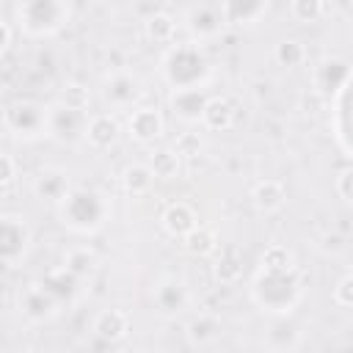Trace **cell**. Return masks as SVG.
I'll return each instance as SVG.
<instances>
[{"label":"cell","mask_w":353,"mask_h":353,"mask_svg":"<svg viewBox=\"0 0 353 353\" xmlns=\"http://www.w3.org/2000/svg\"><path fill=\"white\" fill-rule=\"evenodd\" d=\"M185 22H188L190 33H196V36L204 39V36H215L226 19H223L221 6H204L201 3V6H190L185 11Z\"/></svg>","instance_id":"1"},{"label":"cell","mask_w":353,"mask_h":353,"mask_svg":"<svg viewBox=\"0 0 353 353\" xmlns=\"http://www.w3.org/2000/svg\"><path fill=\"white\" fill-rule=\"evenodd\" d=\"M160 132H163V119H160L157 110H152V108L132 110V116H130V135L135 141L146 143V141H154Z\"/></svg>","instance_id":"2"},{"label":"cell","mask_w":353,"mask_h":353,"mask_svg":"<svg viewBox=\"0 0 353 353\" xmlns=\"http://www.w3.org/2000/svg\"><path fill=\"white\" fill-rule=\"evenodd\" d=\"M116 135H119V121H116L113 116H108V113L94 116V119L85 124V138H88L97 149L110 146V143L116 141Z\"/></svg>","instance_id":"3"},{"label":"cell","mask_w":353,"mask_h":353,"mask_svg":"<svg viewBox=\"0 0 353 353\" xmlns=\"http://www.w3.org/2000/svg\"><path fill=\"white\" fill-rule=\"evenodd\" d=\"M163 226L171 232V234H190L196 229V215L188 204H171L165 212H163Z\"/></svg>","instance_id":"4"},{"label":"cell","mask_w":353,"mask_h":353,"mask_svg":"<svg viewBox=\"0 0 353 353\" xmlns=\"http://www.w3.org/2000/svg\"><path fill=\"white\" fill-rule=\"evenodd\" d=\"M97 334L105 336V339H121L130 328V320L121 309H105L99 317H97Z\"/></svg>","instance_id":"5"},{"label":"cell","mask_w":353,"mask_h":353,"mask_svg":"<svg viewBox=\"0 0 353 353\" xmlns=\"http://www.w3.org/2000/svg\"><path fill=\"white\" fill-rule=\"evenodd\" d=\"M221 11H223V19L226 22H234V25H251L256 22L268 6L265 3H251V6H234V3H221Z\"/></svg>","instance_id":"6"},{"label":"cell","mask_w":353,"mask_h":353,"mask_svg":"<svg viewBox=\"0 0 353 353\" xmlns=\"http://www.w3.org/2000/svg\"><path fill=\"white\" fill-rule=\"evenodd\" d=\"M254 201L259 210H279L284 204V188L273 179H265L254 188Z\"/></svg>","instance_id":"7"},{"label":"cell","mask_w":353,"mask_h":353,"mask_svg":"<svg viewBox=\"0 0 353 353\" xmlns=\"http://www.w3.org/2000/svg\"><path fill=\"white\" fill-rule=\"evenodd\" d=\"M204 124L207 127H212V130H218V127H229L232 124V119H234V110H232V105L226 102V99H207V108H204Z\"/></svg>","instance_id":"8"},{"label":"cell","mask_w":353,"mask_h":353,"mask_svg":"<svg viewBox=\"0 0 353 353\" xmlns=\"http://www.w3.org/2000/svg\"><path fill=\"white\" fill-rule=\"evenodd\" d=\"M262 265H265L268 273H287V270L292 268V256H290L287 248L273 245V248H268V251L262 254Z\"/></svg>","instance_id":"9"},{"label":"cell","mask_w":353,"mask_h":353,"mask_svg":"<svg viewBox=\"0 0 353 353\" xmlns=\"http://www.w3.org/2000/svg\"><path fill=\"white\" fill-rule=\"evenodd\" d=\"M174 30H176V19L168 17V14H154V17L146 19V33L157 41H168Z\"/></svg>","instance_id":"10"},{"label":"cell","mask_w":353,"mask_h":353,"mask_svg":"<svg viewBox=\"0 0 353 353\" xmlns=\"http://www.w3.org/2000/svg\"><path fill=\"white\" fill-rule=\"evenodd\" d=\"M152 176H154V174H152L149 165H132V168H127V174H124V185H127L130 193H143V190H149Z\"/></svg>","instance_id":"11"},{"label":"cell","mask_w":353,"mask_h":353,"mask_svg":"<svg viewBox=\"0 0 353 353\" xmlns=\"http://www.w3.org/2000/svg\"><path fill=\"white\" fill-rule=\"evenodd\" d=\"M176 154L174 152H168V149H160V152H154L152 154V160H149V168H152V174L154 176H174L176 174Z\"/></svg>","instance_id":"12"},{"label":"cell","mask_w":353,"mask_h":353,"mask_svg":"<svg viewBox=\"0 0 353 353\" xmlns=\"http://www.w3.org/2000/svg\"><path fill=\"white\" fill-rule=\"evenodd\" d=\"M303 55H306L303 44H301V41H292V39H284V41L276 47V58H279L284 66H298V63L303 61Z\"/></svg>","instance_id":"13"},{"label":"cell","mask_w":353,"mask_h":353,"mask_svg":"<svg viewBox=\"0 0 353 353\" xmlns=\"http://www.w3.org/2000/svg\"><path fill=\"white\" fill-rule=\"evenodd\" d=\"M290 11H292V17L295 19H301V22H314V19H320L325 11H328V6H323V3H306V0H298V3H292L290 6Z\"/></svg>","instance_id":"14"},{"label":"cell","mask_w":353,"mask_h":353,"mask_svg":"<svg viewBox=\"0 0 353 353\" xmlns=\"http://www.w3.org/2000/svg\"><path fill=\"white\" fill-rule=\"evenodd\" d=\"M188 248H190L193 254H207V251L215 248V237H212L210 232H204V229H201V232L193 229V232L188 234Z\"/></svg>","instance_id":"15"},{"label":"cell","mask_w":353,"mask_h":353,"mask_svg":"<svg viewBox=\"0 0 353 353\" xmlns=\"http://www.w3.org/2000/svg\"><path fill=\"white\" fill-rule=\"evenodd\" d=\"M334 295H336V301H339V303H345V306H353V276H345V279L336 284Z\"/></svg>","instance_id":"16"},{"label":"cell","mask_w":353,"mask_h":353,"mask_svg":"<svg viewBox=\"0 0 353 353\" xmlns=\"http://www.w3.org/2000/svg\"><path fill=\"white\" fill-rule=\"evenodd\" d=\"M3 182H6V185H11V182H14V168H11V154H6V157H3Z\"/></svg>","instance_id":"17"}]
</instances>
